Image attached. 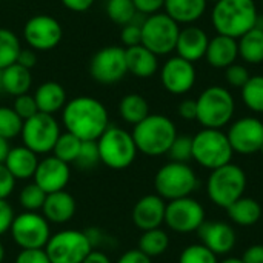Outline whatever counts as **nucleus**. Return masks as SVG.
Returning <instances> with one entry per match:
<instances>
[{
	"label": "nucleus",
	"mask_w": 263,
	"mask_h": 263,
	"mask_svg": "<svg viewBox=\"0 0 263 263\" xmlns=\"http://www.w3.org/2000/svg\"><path fill=\"white\" fill-rule=\"evenodd\" d=\"M62 122L65 129L82 142L99 140L109 126V116L100 100L91 96H79L66 102L62 109Z\"/></svg>",
	"instance_id": "f257e3e1"
},
{
	"label": "nucleus",
	"mask_w": 263,
	"mask_h": 263,
	"mask_svg": "<svg viewBox=\"0 0 263 263\" xmlns=\"http://www.w3.org/2000/svg\"><path fill=\"white\" fill-rule=\"evenodd\" d=\"M259 11L254 0H219L211 11V23L217 34L240 39L256 28Z\"/></svg>",
	"instance_id": "f03ea898"
},
{
	"label": "nucleus",
	"mask_w": 263,
	"mask_h": 263,
	"mask_svg": "<svg viewBox=\"0 0 263 263\" xmlns=\"http://www.w3.org/2000/svg\"><path fill=\"white\" fill-rule=\"evenodd\" d=\"M131 134L139 153L149 157H159L170 151L177 137V129L170 117L163 114H149L140 123L134 125Z\"/></svg>",
	"instance_id": "7ed1b4c3"
},
{
	"label": "nucleus",
	"mask_w": 263,
	"mask_h": 263,
	"mask_svg": "<svg viewBox=\"0 0 263 263\" xmlns=\"http://www.w3.org/2000/svg\"><path fill=\"white\" fill-rule=\"evenodd\" d=\"M197 122L203 128L222 129L227 126L236 111L233 94L223 86H210L196 99Z\"/></svg>",
	"instance_id": "20e7f679"
},
{
	"label": "nucleus",
	"mask_w": 263,
	"mask_h": 263,
	"mask_svg": "<svg viewBox=\"0 0 263 263\" xmlns=\"http://www.w3.org/2000/svg\"><path fill=\"white\" fill-rule=\"evenodd\" d=\"M245 190L247 174L240 166L234 163H228L217 170H213L206 182V193L210 200L225 210L230 208L240 197H243Z\"/></svg>",
	"instance_id": "39448f33"
},
{
	"label": "nucleus",
	"mask_w": 263,
	"mask_h": 263,
	"mask_svg": "<svg viewBox=\"0 0 263 263\" xmlns=\"http://www.w3.org/2000/svg\"><path fill=\"white\" fill-rule=\"evenodd\" d=\"M100 162L116 171L126 170L133 165L137 156V148L133 134L119 126H108L97 140Z\"/></svg>",
	"instance_id": "423d86ee"
},
{
	"label": "nucleus",
	"mask_w": 263,
	"mask_h": 263,
	"mask_svg": "<svg viewBox=\"0 0 263 263\" xmlns=\"http://www.w3.org/2000/svg\"><path fill=\"white\" fill-rule=\"evenodd\" d=\"M233 148L222 129L203 128L193 137V160L206 170H217L231 163Z\"/></svg>",
	"instance_id": "0eeeda50"
},
{
	"label": "nucleus",
	"mask_w": 263,
	"mask_h": 263,
	"mask_svg": "<svg viewBox=\"0 0 263 263\" xmlns=\"http://www.w3.org/2000/svg\"><path fill=\"white\" fill-rule=\"evenodd\" d=\"M197 176L188 163L170 162L163 165L154 177V188L157 196L163 200H176L190 197L197 188Z\"/></svg>",
	"instance_id": "6e6552de"
},
{
	"label": "nucleus",
	"mask_w": 263,
	"mask_h": 263,
	"mask_svg": "<svg viewBox=\"0 0 263 263\" xmlns=\"http://www.w3.org/2000/svg\"><path fill=\"white\" fill-rule=\"evenodd\" d=\"M179 32V23H176L168 14L157 12L148 15L142 23V45L157 57L166 55L176 51Z\"/></svg>",
	"instance_id": "1a4fd4ad"
},
{
	"label": "nucleus",
	"mask_w": 263,
	"mask_h": 263,
	"mask_svg": "<svg viewBox=\"0 0 263 263\" xmlns=\"http://www.w3.org/2000/svg\"><path fill=\"white\" fill-rule=\"evenodd\" d=\"M45 251L51 263H82L92 247L85 231L63 230L51 234Z\"/></svg>",
	"instance_id": "9d476101"
},
{
	"label": "nucleus",
	"mask_w": 263,
	"mask_h": 263,
	"mask_svg": "<svg viewBox=\"0 0 263 263\" xmlns=\"http://www.w3.org/2000/svg\"><path fill=\"white\" fill-rule=\"evenodd\" d=\"M60 134V125L55 117L45 112H37L31 119L25 120L20 133L23 145L37 156L52 153Z\"/></svg>",
	"instance_id": "9b49d317"
},
{
	"label": "nucleus",
	"mask_w": 263,
	"mask_h": 263,
	"mask_svg": "<svg viewBox=\"0 0 263 263\" xmlns=\"http://www.w3.org/2000/svg\"><path fill=\"white\" fill-rule=\"evenodd\" d=\"M9 233L22 250L45 248L51 237L49 222L42 214L29 211H23L14 217Z\"/></svg>",
	"instance_id": "f8f14e48"
},
{
	"label": "nucleus",
	"mask_w": 263,
	"mask_h": 263,
	"mask_svg": "<svg viewBox=\"0 0 263 263\" xmlns=\"http://www.w3.org/2000/svg\"><path fill=\"white\" fill-rule=\"evenodd\" d=\"M89 74L102 85H114L120 82L128 74L125 48L112 45L99 49L89 60Z\"/></svg>",
	"instance_id": "ddd939ff"
},
{
	"label": "nucleus",
	"mask_w": 263,
	"mask_h": 263,
	"mask_svg": "<svg viewBox=\"0 0 263 263\" xmlns=\"http://www.w3.org/2000/svg\"><path fill=\"white\" fill-rule=\"evenodd\" d=\"M23 39L34 51H51L62 42L63 28L55 17L37 14L25 23Z\"/></svg>",
	"instance_id": "4468645a"
},
{
	"label": "nucleus",
	"mask_w": 263,
	"mask_h": 263,
	"mask_svg": "<svg viewBox=\"0 0 263 263\" xmlns=\"http://www.w3.org/2000/svg\"><path fill=\"white\" fill-rule=\"evenodd\" d=\"M205 222L203 206L193 197H182L166 203L165 223L170 230L188 234L194 233Z\"/></svg>",
	"instance_id": "2eb2a0df"
},
{
	"label": "nucleus",
	"mask_w": 263,
	"mask_h": 263,
	"mask_svg": "<svg viewBox=\"0 0 263 263\" xmlns=\"http://www.w3.org/2000/svg\"><path fill=\"white\" fill-rule=\"evenodd\" d=\"M227 137L234 153L256 154L263 146V122L257 117H242L230 126Z\"/></svg>",
	"instance_id": "dca6fc26"
},
{
	"label": "nucleus",
	"mask_w": 263,
	"mask_h": 263,
	"mask_svg": "<svg viewBox=\"0 0 263 263\" xmlns=\"http://www.w3.org/2000/svg\"><path fill=\"white\" fill-rule=\"evenodd\" d=\"M197 72L194 63L176 55L168 59L160 69V82L163 88L174 96L186 94L196 85Z\"/></svg>",
	"instance_id": "f3484780"
},
{
	"label": "nucleus",
	"mask_w": 263,
	"mask_h": 263,
	"mask_svg": "<svg viewBox=\"0 0 263 263\" xmlns=\"http://www.w3.org/2000/svg\"><path fill=\"white\" fill-rule=\"evenodd\" d=\"M69 163L57 159L55 156H49L39 162L32 179L34 183H37L46 194H51L65 190L69 182Z\"/></svg>",
	"instance_id": "a211bd4d"
},
{
	"label": "nucleus",
	"mask_w": 263,
	"mask_h": 263,
	"mask_svg": "<svg viewBox=\"0 0 263 263\" xmlns=\"http://www.w3.org/2000/svg\"><path fill=\"white\" fill-rule=\"evenodd\" d=\"M165 211H166L165 200L157 194H148L136 202L131 216L134 225L139 230L148 231V230L160 228V225L165 223Z\"/></svg>",
	"instance_id": "6ab92c4d"
},
{
	"label": "nucleus",
	"mask_w": 263,
	"mask_h": 263,
	"mask_svg": "<svg viewBox=\"0 0 263 263\" xmlns=\"http://www.w3.org/2000/svg\"><path fill=\"white\" fill-rule=\"evenodd\" d=\"M197 234L210 251L216 256L230 253L236 245V231L227 222H203L197 230Z\"/></svg>",
	"instance_id": "aec40b11"
},
{
	"label": "nucleus",
	"mask_w": 263,
	"mask_h": 263,
	"mask_svg": "<svg viewBox=\"0 0 263 263\" xmlns=\"http://www.w3.org/2000/svg\"><path fill=\"white\" fill-rule=\"evenodd\" d=\"M210 43L208 34L196 25H188L183 29H180L177 43H176V52L179 57L196 63L202 60L206 54Z\"/></svg>",
	"instance_id": "412c9836"
},
{
	"label": "nucleus",
	"mask_w": 263,
	"mask_h": 263,
	"mask_svg": "<svg viewBox=\"0 0 263 263\" xmlns=\"http://www.w3.org/2000/svg\"><path fill=\"white\" fill-rule=\"evenodd\" d=\"M77 210L76 199L65 190L46 194L45 203L42 206V216L49 222L55 225H63L69 222Z\"/></svg>",
	"instance_id": "4be33fe9"
},
{
	"label": "nucleus",
	"mask_w": 263,
	"mask_h": 263,
	"mask_svg": "<svg viewBox=\"0 0 263 263\" xmlns=\"http://www.w3.org/2000/svg\"><path fill=\"white\" fill-rule=\"evenodd\" d=\"M205 59L213 68H217V69H225L231 66L239 59L237 40L217 34L216 37L210 39Z\"/></svg>",
	"instance_id": "5701e85b"
},
{
	"label": "nucleus",
	"mask_w": 263,
	"mask_h": 263,
	"mask_svg": "<svg viewBox=\"0 0 263 263\" xmlns=\"http://www.w3.org/2000/svg\"><path fill=\"white\" fill-rule=\"evenodd\" d=\"M39 162L40 160L37 154L32 153L25 145H22V146L9 148L3 165L8 168V171L12 174L15 180H28L34 177Z\"/></svg>",
	"instance_id": "b1692460"
},
{
	"label": "nucleus",
	"mask_w": 263,
	"mask_h": 263,
	"mask_svg": "<svg viewBox=\"0 0 263 263\" xmlns=\"http://www.w3.org/2000/svg\"><path fill=\"white\" fill-rule=\"evenodd\" d=\"M126 69L139 79H149L159 71V57L143 45L125 48Z\"/></svg>",
	"instance_id": "393cba45"
},
{
	"label": "nucleus",
	"mask_w": 263,
	"mask_h": 263,
	"mask_svg": "<svg viewBox=\"0 0 263 263\" xmlns=\"http://www.w3.org/2000/svg\"><path fill=\"white\" fill-rule=\"evenodd\" d=\"M34 99L39 108V112L51 114L62 111L66 105V91L65 88L54 80L43 82L34 92Z\"/></svg>",
	"instance_id": "a878e982"
},
{
	"label": "nucleus",
	"mask_w": 263,
	"mask_h": 263,
	"mask_svg": "<svg viewBox=\"0 0 263 263\" xmlns=\"http://www.w3.org/2000/svg\"><path fill=\"white\" fill-rule=\"evenodd\" d=\"M208 0H165V14L176 23L191 25L197 22L206 11Z\"/></svg>",
	"instance_id": "bb28decb"
},
{
	"label": "nucleus",
	"mask_w": 263,
	"mask_h": 263,
	"mask_svg": "<svg viewBox=\"0 0 263 263\" xmlns=\"http://www.w3.org/2000/svg\"><path fill=\"white\" fill-rule=\"evenodd\" d=\"M31 85H32L31 69L18 63H14L5 68L3 71H0V88L12 97L26 94Z\"/></svg>",
	"instance_id": "cd10ccee"
},
{
	"label": "nucleus",
	"mask_w": 263,
	"mask_h": 263,
	"mask_svg": "<svg viewBox=\"0 0 263 263\" xmlns=\"http://www.w3.org/2000/svg\"><path fill=\"white\" fill-rule=\"evenodd\" d=\"M239 57L250 65L263 63V29L253 28L240 39H237Z\"/></svg>",
	"instance_id": "c85d7f7f"
},
{
	"label": "nucleus",
	"mask_w": 263,
	"mask_h": 263,
	"mask_svg": "<svg viewBox=\"0 0 263 263\" xmlns=\"http://www.w3.org/2000/svg\"><path fill=\"white\" fill-rule=\"evenodd\" d=\"M230 219L240 227H251L259 222L262 216V206L256 199L251 197H240L234 202L230 208H227Z\"/></svg>",
	"instance_id": "c756f323"
},
{
	"label": "nucleus",
	"mask_w": 263,
	"mask_h": 263,
	"mask_svg": "<svg viewBox=\"0 0 263 263\" xmlns=\"http://www.w3.org/2000/svg\"><path fill=\"white\" fill-rule=\"evenodd\" d=\"M119 114L126 123L137 125L149 116V105L143 96L131 92L119 102Z\"/></svg>",
	"instance_id": "7c9ffc66"
},
{
	"label": "nucleus",
	"mask_w": 263,
	"mask_h": 263,
	"mask_svg": "<svg viewBox=\"0 0 263 263\" xmlns=\"http://www.w3.org/2000/svg\"><path fill=\"white\" fill-rule=\"evenodd\" d=\"M170 247V237L162 228L143 231L139 239V250L146 254L148 257H159L162 256Z\"/></svg>",
	"instance_id": "2f4dec72"
},
{
	"label": "nucleus",
	"mask_w": 263,
	"mask_h": 263,
	"mask_svg": "<svg viewBox=\"0 0 263 263\" xmlns=\"http://www.w3.org/2000/svg\"><path fill=\"white\" fill-rule=\"evenodd\" d=\"M22 45L15 32L8 28H0V71L17 63Z\"/></svg>",
	"instance_id": "473e14b6"
},
{
	"label": "nucleus",
	"mask_w": 263,
	"mask_h": 263,
	"mask_svg": "<svg viewBox=\"0 0 263 263\" xmlns=\"http://www.w3.org/2000/svg\"><path fill=\"white\" fill-rule=\"evenodd\" d=\"M242 91V100L253 112L263 114V76H251Z\"/></svg>",
	"instance_id": "72a5a7b5"
},
{
	"label": "nucleus",
	"mask_w": 263,
	"mask_h": 263,
	"mask_svg": "<svg viewBox=\"0 0 263 263\" xmlns=\"http://www.w3.org/2000/svg\"><path fill=\"white\" fill-rule=\"evenodd\" d=\"M80 146H82V140L66 131L59 136V139L52 148V156H55L57 159H60L66 163H72L77 160Z\"/></svg>",
	"instance_id": "f704fd0d"
},
{
	"label": "nucleus",
	"mask_w": 263,
	"mask_h": 263,
	"mask_svg": "<svg viewBox=\"0 0 263 263\" xmlns=\"http://www.w3.org/2000/svg\"><path fill=\"white\" fill-rule=\"evenodd\" d=\"M105 9L106 15L120 26L131 23L137 14L133 0H108Z\"/></svg>",
	"instance_id": "c9c22d12"
},
{
	"label": "nucleus",
	"mask_w": 263,
	"mask_h": 263,
	"mask_svg": "<svg viewBox=\"0 0 263 263\" xmlns=\"http://www.w3.org/2000/svg\"><path fill=\"white\" fill-rule=\"evenodd\" d=\"M46 193L37 185V183H28L25 185L18 193V203L23 208V211L29 213H39L42 211V206L45 203Z\"/></svg>",
	"instance_id": "e433bc0d"
},
{
	"label": "nucleus",
	"mask_w": 263,
	"mask_h": 263,
	"mask_svg": "<svg viewBox=\"0 0 263 263\" xmlns=\"http://www.w3.org/2000/svg\"><path fill=\"white\" fill-rule=\"evenodd\" d=\"M23 128V120L17 116L12 106H0V137L11 140L20 136Z\"/></svg>",
	"instance_id": "4c0bfd02"
},
{
	"label": "nucleus",
	"mask_w": 263,
	"mask_h": 263,
	"mask_svg": "<svg viewBox=\"0 0 263 263\" xmlns=\"http://www.w3.org/2000/svg\"><path fill=\"white\" fill-rule=\"evenodd\" d=\"M179 263H219L217 262V256L210 251L205 245L202 243H196V245H190L186 247L180 257Z\"/></svg>",
	"instance_id": "58836bf2"
},
{
	"label": "nucleus",
	"mask_w": 263,
	"mask_h": 263,
	"mask_svg": "<svg viewBox=\"0 0 263 263\" xmlns=\"http://www.w3.org/2000/svg\"><path fill=\"white\" fill-rule=\"evenodd\" d=\"M166 154L170 156L171 162L188 163L193 159V137L177 134Z\"/></svg>",
	"instance_id": "ea45409f"
},
{
	"label": "nucleus",
	"mask_w": 263,
	"mask_h": 263,
	"mask_svg": "<svg viewBox=\"0 0 263 263\" xmlns=\"http://www.w3.org/2000/svg\"><path fill=\"white\" fill-rule=\"evenodd\" d=\"M100 162V156H99V146H97V140H86L82 142L80 146V153L77 156V166L79 168H94L97 163Z\"/></svg>",
	"instance_id": "a19ab883"
},
{
	"label": "nucleus",
	"mask_w": 263,
	"mask_h": 263,
	"mask_svg": "<svg viewBox=\"0 0 263 263\" xmlns=\"http://www.w3.org/2000/svg\"><path fill=\"white\" fill-rule=\"evenodd\" d=\"M12 109L17 112V116L25 122L28 119H31L32 116H35L39 112V108H37V103H35V99L34 96L31 94H22V96H17L14 99V103H12Z\"/></svg>",
	"instance_id": "79ce46f5"
},
{
	"label": "nucleus",
	"mask_w": 263,
	"mask_h": 263,
	"mask_svg": "<svg viewBox=\"0 0 263 263\" xmlns=\"http://www.w3.org/2000/svg\"><path fill=\"white\" fill-rule=\"evenodd\" d=\"M251 74L248 71V68L245 65H240V63H233L231 66L225 68V80L230 86L233 88H239L242 89L245 86V83L250 80Z\"/></svg>",
	"instance_id": "37998d69"
},
{
	"label": "nucleus",
	"mask_w": 263,
	"mask_h": 263,
	"mask_svg": "<svg viewBox=\"0 0 263 263\" xmlns=\"http://www.w3.org/2000/svg\"><path fill=\"white\" fill-rule=\"evenodd\" d=\"M120 40L126 48L142 45V25H137V23L131 22V23L122 26Z\"/></svg>",
	"instance_id": "c03bdc74"
},
{
	"label": "nucleus",
	"mask_w": 263,
	"mask_h": 263,
	"mask_svg": "<svg viewBox=\"0 0 263 263\" xmlns=\"http://www.w3.org/2000/svg\"><path fill=\"white\" fill-rule=\"evenodd\" d=\"M14 263H51L45 248L37 250H22Z\"/></svg>",
	"instance_id": "a18cd8bd"
},
{
	"label": "nucleus",
	"mask_w": 263,
	"mask_h": 263,
	"mask_svg": "<svg viewBox=\"0 0 263 263\" xmlns=\"http://www.w3.org/2000/svg\"><path fill=\"white\" fill-rule=\"evenodd\" d=\"M15 186V179L8 171V168L0 163V200H8Z\"/></svg>",
	"instance_id": "49530a36"
},
{
	"label": "nucleus",
	"mask_w": 263,
	"mask_h": 263,
	"mask_svg": "<svg viewBox=\"0 0 263 263\" xmlns=\"http://www.w3.org/2000/svg\"><path fill=\"white\" fill-rule=\"evenodd\" d=\"M15 213L8 200H0V237L11 230Z\"/></svg>",
	"instance_id": "de8ad7c7"
},
{
	"label": "nucleus",
	"mask_w": 263,
	"mask_h": 263,
	"mask_svg": "<svg viewBox=\"0 0 263 263\" xmlns=\"http://www.w3.org/2000/svg\"><path fill=\"white\" fill-rule=\"evenodd\" d=\"M136 11L145 15H154L165 6V0H133Z\"/></svg>",
	"instance_id": "09e8293b"
},
{
	"label": "nucleus",
	"mask_w": 263,
	"mask_h": 263,
	"mask_svg": "<svg viewBox=\"0 0 263 263\" xmlns=\"http://www.w3.org/2000/svg\"><path fill=\"white\" fill-rule=\"evenodd\" d=\"M179 116L183 120H197V102L194 99H185L177 108Z\"/></svg>",
	"instance_id": "8fccbe9b"
},
{
	"label": "nucleus",
	"mask_w": 263,
	"mask_h": 263,
	"mask_svg": "<svg viewBox=\"0 0 263 263\" xmlns=\"http://www.w3.org/2000/svg\"><path fill=\"white\" fill-rule=\"evenodd\" d=\"M116 263H153V262H151V257H148L146 254H143V253L137 248V250H129V251L123 253Z\"/></svg>",
	"instance_id": "3c124183"
},
{
	"label": "nucleus",
	"mask_w": 263,
	"mask_h": 263,
	"mask_svg": "<svg viewBox=\"0 0 263 263\" xmlns=\"http://www.w3.org/2000/svg\"><path fill=\"white\" fill-rule=\"evenodd\" d=\"M243 263H263V245H253L245 250L242 256Z\"/></svg>",
	"instance_id": "603ef678"
},
{
	"label": "nucleus",
	"mask_w": 263,
	"mask_h": 263,
	"mask_svg": "<svg viewBox=\"0 0 263 263\" xmlns=\"http://www.w3.org/2000/svg\"><path fill=\"white\" fill-rule=\"evenodd\" d=\"M17 63L22 65V66H25V68H28V69L34 68L35 63H37V54H35V51L31 49V48H26V49L22 48L20 49V54L17 57Z\"/></svg>",
	"instance_id": "864d4df0"
},
{
	"label": "nucleus",
	"mask_w": 263,
	"mask_h": 263,
	"mask_svg": "<svg viewBox=\"0 0 263 263\" xmlns=\"http://www.w3.org/2000/svg\"><path fill=\"white\" fill-rule=\"evenodd\" d=\"M62 5L69 9V11H74V12H85L88 11L96 0H60Z\"/></svg>",
	"instance_id": "5fc2aeb1"
},
{
	"label": "nucleus",
	"mask_w": 263,
	"mask_h": 263,
	"mask_svg": "<svg viewBox=\"0 0 263 263\" xmlns=\"http://www.w3.org/2000/svg\"><path fill=\"white\" fill-rule=\"evenodd\" d=\"M82 263H111V260H109V257L103 251L92 250Z\"/></svg>",
	"instance_id": "6e6d98bb"
},
{
	"label": "nucleus",
	"mask_w": 263,
	"mask_h": 263,
	"mask_svg": "<svg viewBox=\"0 0 263 263\" xmlns=\"http://www.w3.org/2000/svg\"><path fill=\"white\" fill-rule=\"evenodd\" d=\"M9 143H8V140H5V139H2L0 137V163H3L5 162V159H6V156H8V151H9Z\"/></svg>",
	"instance_id": "4d7b16f0"
},
{
	"label": "nucleus",
	"mask_w": 263,
	"mask_h": 263,
	"mask_svg": "<svg viewBox=\"0 0 263 263\" xmlns=\"http://www.w3.org/2000/svg\"><path fill=\"white\" fill-rule=\"evenodd\" d=\"M219 263H243L242 262V259H237V257H228V259H225V260H222V262Z\"/></svg>",
	"instance_id": "13d9d810"
},
{
	"label": "nucleus",
	"mask_w": 263,
	"mask_h": 263,
	"mask_svg": "<svg viewBox=\"0 0 263 263\" xmlns=\"http://www.w3.org/2000/svg\"><path fill=\"white\" fill-rule=\"evenodd\" d=\"M5 247H3V243L0 242V263H3V260H5Z\"/></svg>",
	"instance_id": "bf43d9fd"
},
{
	"label": "nucleus",
	"mask_w": 263,
	"mask_h": 263,
	"mask_svg": "<svg viewBox=\"0 0 263 263\" xmlns=\"http://www.w3.org/2000/svg\"><path fill=\"white\" fill-rule=\"evenodd\" d=\"M208 2H214V3H216V2H219V0H208Z\"/></svg>",
	"instance_id": "052dcab7"
},
{
	"label": "nucleus",
	"mask_w": 263,
	"mask_h": 263,
	"mask_svg": "<svg viewBox=\"0 0 263 263\" xmlns=\"http://www.w3.org/2000/svg\"><path fill=\"white\" fill-rule=\"evenodd\" d=\"M259 153H262V154H263V146H262V148H260V151H259Z\"/></svg>",
	"instance_id": "680f3d73"
},
{
	"label": "nucleus",
	"mask_w": 263,
	"mask_h": 263,
	"mask_svg": "<svg viewBox=\"0 0 263 263\" xmlns=\"http://www.w3.org/2000/svg\"><path fill=\"white\" fill-rule=\"evenodd\" d=\"M262 2H263V0H262Z\"/></svg>",
	"instance_id": "e2e57ef3"
}]
</instances>
